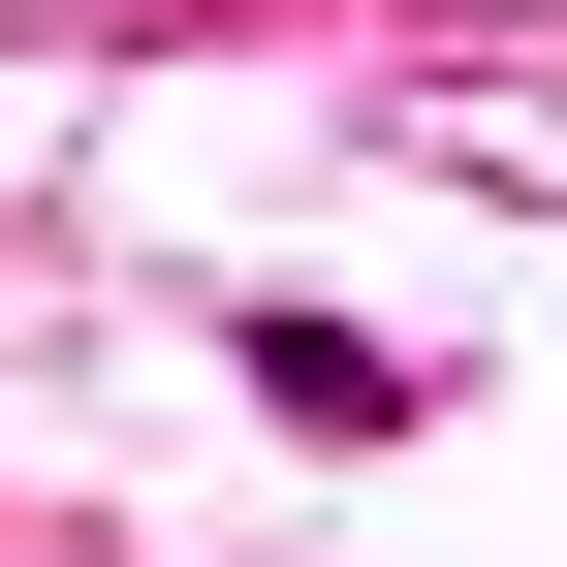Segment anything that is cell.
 <instances>
[{
    "instance_id": "cell-1",
    "label": "cell",
    "mask_w": 567,
    "mask_h": 567,
    "mask_svg": "<svg viewBox=\"0 0 567 567\" xmlns=\"http://www.w3.org/2000/svg\"><path fill=\"white\" fill-rule=\"evenodd\" d=\"M252 410H284V442H410V347H347V316H252Z\"/></svg>"
}]
</instances>
